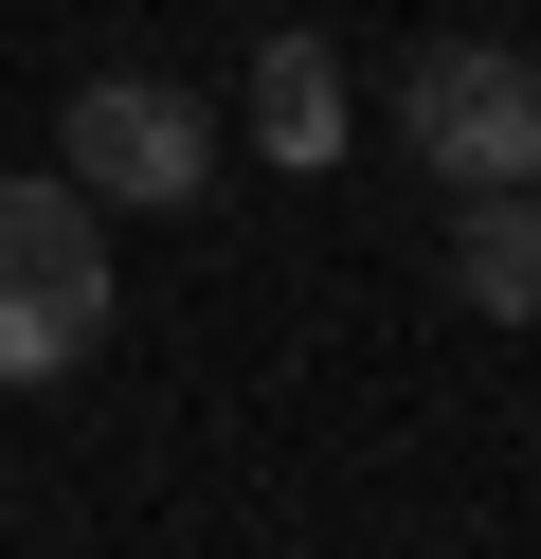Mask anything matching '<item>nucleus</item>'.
Listing matches in <instances>:
<instances>
[{"mask_svg": "<svg viewBox=\"0 0 541 559\" xmlns=\"http://www.w3.org/2000/svg\"><path fill=\"white\" fill-rule=\"evenodd\" d=\"M55 145H72L55 181H72V199H127V217H180V199L216 181V109L163 91V73H91V91L55 109Z\"/></svg>", "mask_w": 541, "mask_h": 559, "instance_id": "obj_3", "label": "nucleus"}, {"mask_svg": "<svg viewBox=\"0 0 541 559\" xmlns=\"http://www.w3.org/2000/svg\"><path fill=\"white\" fill-rule=\"evenodd\" d=\"M252 163H289V181L343 163V55H325V37H271V55H252Z\"/></svg>", "mask_w": 541, "mask_h": 559, "instance_id": "obj_4", "label": "nucleus"}, {"mask_svg": "<svg viewBox=\"0 0 541 559\" xmlns=\"http://www.w3.org/2000/svg\"><path fill=\"white\" fill-rule=\"evenodd\" d=\"M397 145H415L451 199L541 181V55H505V37H433L415 73H397Z\"/></svg>", "mask_w": 541, "mask_h": 559, "instance_id": "obj_2", "label": "nucleus"}, {"mask_svg": "<svg viewBox=\"0 0 541 559\" xmlns=\"http://www.w3.org/2000/svg\"><path fill=\"white\" fill-rule=\"evenodd\" d=\"M108 343V217L72 181H0V379H72Z\"/></svg>", "mask_w": 541, "mask_h": 559, "instance_id": "obj_1", "label": "nucleus"}, {"mask_svg": "<svg viewBox=\"0 0 541 559\" xmlns=\"http://www.w3.org/2000/svg\"><path fill=\"white\" fill-rule=\"evenodd\" d=\"M451 289L487 307V325H541V181H505V199L451 217Z\"/></svg>", "mask_w": 541, "mask_h": 559, "instance_id": "obj_5", "label": "nucleus"}]
</instances>
